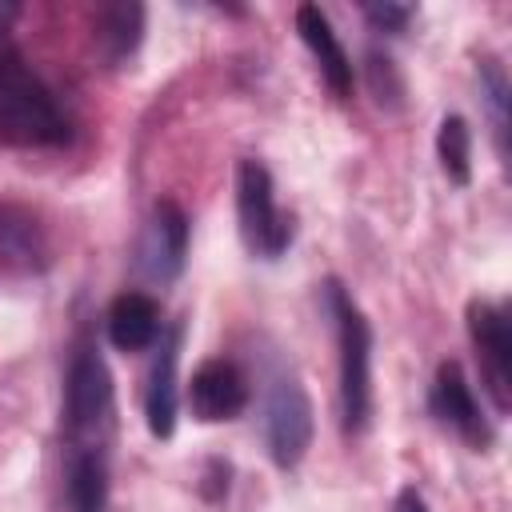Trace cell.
I'll list each match as a JSON object with an SVG mask.
<instances>
[{"mask_svg":"<svg viewBox=\"0 0 512 512\" xmlns=\"http://www.w3.org/2000/svg\"><path fill=\"white\" fill-rule=\"evenodd\" d=\"M324 308L336 328L340 428L344 436H360L372 424V328L340 280L324 284Z\"/></svg>","mask_w":512,"mask_h":512,"instance_id":"cell-1","label":"cell"},{"mask_svg":"<svg viewBox=\"0 0 512 512\" xmlns=\"http://www.w3.org/2000/svg\"><path fill=\"white\" fill-rule=\"evenodd\" d=\"M0 140L16 148H60L68 116L44 80L8 48H0Z\"/></svg>","mask_w":512,"mask_h":512,"instance_id":"cell-2","label":"cell"},{"mask_svg":"<svg viewBox=\"0 0 512 512\" xmlns=\"http://www.w3.org/2000/svg\"><path fill=\"white\" fill-rule=\"evenodd\" d=\"M116 396H112V372L96 344H76L64 376V432L68 448H104L112 428Z\"/></svg>","mask_w":512,"mask_h":512,"instance_id":"cell-3","label":"cell"},{"mask_svg":"<svg viewBox=\"0 0 512 512\" xmlns=\"http://www.w3.org/2000/svg\"><path fill=\"white\" fill-rule=\"evenodd\" d=\"M264 444L276 468H296L312 444V400L288 364L264 372Z\"/></svg>","mask_w":512,"mask_h":512,"instance_id":"cell-4","label":"cell"},{"mask_svg":"<svg viewBox=\"0 0 512 512\" xmlns=\"http://www.w3.org/2000/svg\"><path fill=\"white\" fill-rule=\"evenodd\" d=\"M236 220H240V240L252 256L280 260L292 248V220L280 212L272 176L260 160L236 164Z\"/></svg>","mask_w":512,"mask_h":512,"instance_id":"cell-5","label":"cell"},{"mask_svg":"<svg viewBox=\"0 0 512 512\" xmlns=\"http://www.w3.org/2000/svg\"><path fill=\"white\" fill-rule=\"evenodd\" d=\"M464 320H468V340H472L480 372H484V388H488L496 412L504 416L508 404H512V332H508V316L492 300H468Z\"/></svg>","mask_w":512,"mask_h":512,"instance_id":"cell-6","label":"cell"},{"mask_svg":"<svg viewBox=\"0 0 512 512\" xmlns=\"http://www.w3.org/2000/svg\"><path fill=\"white\" fill-rule=\"evenodd\" d=\"M188 260V216L176 200L152 204L140 244H136V268L152 284H172L184 272Z\"/></svg>","mask_w":512,"mask_h":512,"instance_id":"cell-7","label":"cell"},{"mask_svg":"<svg viewBox=\"0 0 512 512\" xmlns=\"http://www.w3.org/2000/svg\"><path fill=\"white\" fill-rule=\"evenodd\" d=\"M428 408H432V416H436L444 428H452L464 444H472V448H480V452L492 444V424L484 420V412H480V404H476V392H472V384H468V376H464V368H460L456 360H444V364L436 368L432 388H428Z\"/></svg>","mask_w":512,"mask_h":512,"instance_id":"cell-8","label":"cell"},{"mask_svg":"<svg viewBox=\"0 0 512 512\" xmlns=\"http://www.w3.org/2000/svg\"><path fill=\"white\" fill-rule=\"evenodd\" d=\"M188 404H192V416L200 424L236 420L248 408V380H244V372L232 360L212 356V360H204L192 372V380H188Z\"/></svg>","mask_w":512,"mask_h":512,"instance_id":"cell-9","label":"cell"},{"mask_svg":"<svg viewBox=\"0 0 512 512\" xmlns=\"http://www.w3.org/2000/svg\"><path fill=\"white\" fill-rule=\"evenodd\" d=\"M180 324L160 332L156 360L148 368V388H144V424L156 440H168L176 432V412H180V392H176V364H180Z\"/></svg>","mask_w":512,"mask_h":512,"instance_id":"cell-10","label":"cell"},{"mask_svg":"<svg viewBox=\"0 0 512 512\" xmlns=\"http://www.w3.org/2000/svg\"><path fill=\"white\" fill-rule=\"evenodd\" d=\"M296 32H300L304 48L312 52V60H316L324 84L332 88V96L348 100L356 76H352V60H348V52H344V44H340V36H336L328 12H324L320 4H300V8H296Z\"/></svg>","mask_w":512,"mask_h":512,"instance_id":"cell-11","label":"cell"},{"mask_svg":"<svg viewBox=\"0 0 512 512\" xmlns=\"http://www.w3.org/2000/svg\"><path fill=\"white\" fill-rule=\"evenodd\" d=\"M160 304L148 292H120L108 308V340L120 352H144L160 340Z\"/></svg>","mask_w":512,"mask_h":512,"instance_id":"cell-12","label":"cell"},{"mask_svg":"<svg viewBox=\"0 0 512 512\" xmlns=\"http://www.w3.org/2000/svg\"><path fill=\"white\" fill-rule=\"evenodd\" d=\"M144 40V8L140 4H100L92 16V44L108 68H120L136 56Z\"/></svg>","mask_w":512,"mask_h":512,"instance_id":"cell-13","label":"cell"},{"mask_svg":"<svg viewBox=\"0 0 512 512\" xmlns=\"http://www.w3.org/2000/svg\"><path fill=\"white\" fill-rule=\"evenodd\" d=\"M48 232L44 224L20 208V204H0V256L4 264L12 268H24V272H40L48 264Z\"/></svg>","mask_w":512,"mask_h":512,"instance_id":"cell-14","label":"cell"},{"mask_svg":"<svg viewBox=\"0 0 512 512\" xmlns=\"http://www.w3.org/2000/svg\"><path fill=\"white\" fill-rule=\"evenodd\" d=\"M64 492H68V512H104L108 508V460H104V448H68Z\"/></svg>","mask_w":512,"mask_h":512,"instance_id":"cell-15","label":"cell"},{"mask_svg":"<svg viewBox=\"0 0 512 512\" xmlns=\"http://www.w3.org/2000/svg\"><path fill=\"white\" fill-rule=\"evenodd\" d=\"M436 160H440V172L456 184V188H468L472 180V128L464 116H444L440 128H436Z\"/></svg>","mask_w":512,"mask_h":512,"instance_id":"cell-16","label":"cell"},{"mask_svg":"<svg viewBox=\"0 0 512 512\" xmlns=\"http://www.w3.org/2000/svg\"><path fill=\"white\" fill-rule=\"evenodd\" d=\"M480 96L488 104V116H492V136H496V152H500V164H508V76L496 60H484L480 64Z\"/></svg>","mask_w":512,"mask_h":512,"instance_id":"cell-17","label":"cell"},{"mask_svg":"<svg viewBox=\"0 0 512 512\" xmlns=\"http://www.w3.org/2000/svg\"><path fill=\"white\" fill-rule=\"evenodd\" d=\"M364 12V20L376 28V32H404L408 28V20H412V8L408 4H364L360 8Z\"/></svg>","mask_w":512,"mask_h":512,"instance_id":"cell-18","label":"cell"},{"mask_svg":"<svg viewBox=\"0 0 512 512\" xmlns=\"http://www.w3.org/2000/svg\"><path fill=\"white\" fill-rule=\"evenodd\" d=\"M392 512H428V504H424V496H420L416 488H400Z\"/></svg>","mask_w":512,"mask_h":512,"instance_id":"cell-19","label":"cell"}]
</instances>
